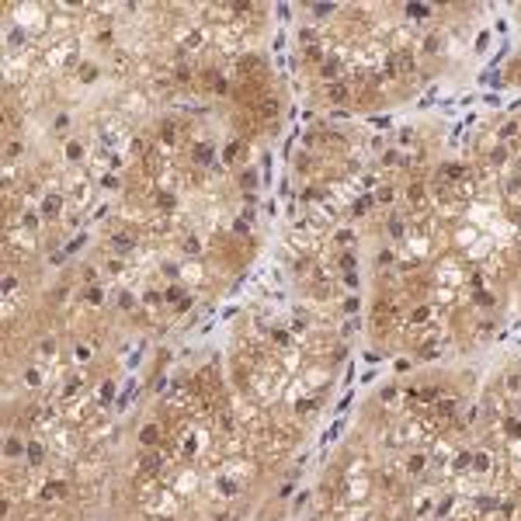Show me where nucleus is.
Wrapping results in <instances>:
<instances>
[{"instance_id": "7ed1b4c3", "label": "nucleus", "mask_w": 521, "mask_h": 521, "mask_svg": "<svg viewBox=\"0 0 521 521\" xmlns=\"http://www.w3.org/2000/svg\"><path fill=\"white\" fill-rule=\"evenodd\" d=\"M143 442H146V445L156 442V427H146V431H143Z\"/></svg>"}, {"instance_id": "f257e3e1", "label": "nucleus", "mask_w": 521, "mask_h": 521, "mask_svg": "<svg viewBox=\"0 0 521 521\" xmlns=\"http://www.w3.org/2000/svg\"><path fill=\"white\" fill-rule=\"evenodd\" d=\"M421 469H424V455H414V459H406V473H410V476H421Z\"/></svg>"}, {"instance_id": "f03ea898", "label": "nucleus", "mask_w": 521, "mask_h": 521, "mask_svg": "<svg viewBox=\"0 0 521 521\" xmlns=\"http://www.w3.org/2000/svg\"><path fill=\"white\" fill-rule=\"evenodd\" d=\"M327 94L334 97V101H347V97H351V94H347V87H341V84H330Z\"/></svg>"}]
</instances>
